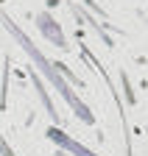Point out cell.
<instances>
[{"instance_id":"obj_1","label":"cell","mask_w":148,"mask_h":156,"mask_svg":"<svg viewBox=\"0 0 148 156\" xmlns=\"http://www.w3.org/2000/svg\"><path fill=\"white\" fill-rule=\"evenodd\" d=\"M0 23H3V28H6V31H9L14 39H17V45H20V48L25 50V56L31 58V67H36V73H42V75L48 78V81L53 84V89H59V95L67 101V106H70L73 112H76V117H78V120H81V123H87V126H95V114H92V112L87 109V103H84L81 98L70 89V84L64 81V75L59 73L56 62H48V58H45V53H42V50H39V48H36V45L31 42V39L25 36V31H23L20 25H17V23H14V20H11V17H9L3 9H0Z\"/></svg>"},{"instance_id":"obj_5","label":"cell","mask_w":148,"mask_h":156,"mask_svg":"<svg viewBox=\"0 0 148 156\" xmlns=\"http://www.w3.org/2000/svg\"><path fill=\"white\" fill-rule=\"evenodd\" d=\"M0 156H14V151H11V145L6 142L3 134H0Z\"/></svg>"},{"instance_id":"obj_3","label":"cell","mask_w":148,"mask_h":156,"mask_svg":"<svg viewBox=\"0 0 148 156\" xmlns=\"http://www.w3.org/2000/svg\"><path fill=\"white\" fill-rule=\"evenodd\" d=\"M36 25L42 28V34H45V36H48V39H50V42L56 45V48L67 50V42H64V36H62L59 25H56V23H53V20H50V14H48V11H42L39 17H36Z\"/></svg>"},{"instance_id":"obj_2","label":"cell","mask_w":148,"mask_h":156,"mask_svg":"<svg viewBox=\"0 0 148 156\" xmlns=\"http://www.w3.org/2000/svg\"><path fill=\"white\" fill-rule=\"evenodd\" d=\"M48 136H50V140L56 142V145H59L62 151H70L73 156H98V153H92L89 148H84L81 142H76V140H73V136H67L64 131H59V128H53V126L48 128Z\"/></svg>"},{"instance_id":"obj_4","label":"cell","mask_w":148,"mask_h":156,"mask_svg":"<svg viewBox=\"0 0 148 156\" xmlns=\"http://www.w3.org/2000/svg\"><path fill=\"white\" fill-rule=\"evenodd\" d=\"M28 73H31V78H34V84H36V92H39V98H42V103H45L48 114L53 117V123H59V112H56V106H53V98H50L48 89H45V81L39 78V73H36L34 67H28Z\"/></svg>"}]
</instances>
